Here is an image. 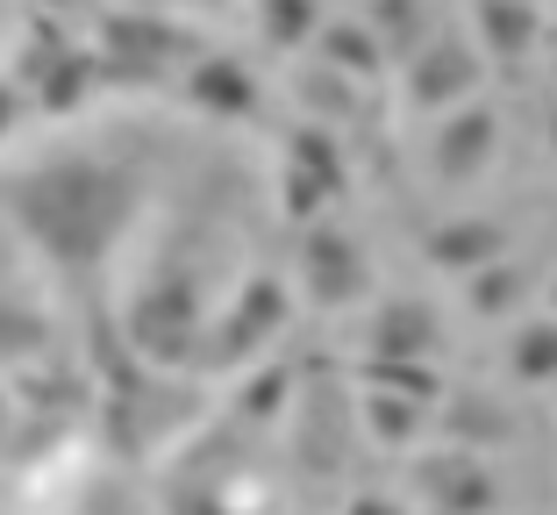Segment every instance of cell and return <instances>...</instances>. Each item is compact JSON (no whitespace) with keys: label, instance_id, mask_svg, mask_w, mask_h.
<instances>
[{"label":"cell","instance_id":"cell-1","mask_svg":"<svg viewBox=\"0 0 557 515\" xmlns=\"http://www.w3.org/2000/svg\"><path fill=\"white\" fill-rule=\"evenodd\" d=\"M129 216H136V180L122 165L72 158V165H50L22 186V222H29V236L50 258H65V266H94L100 250L122 236Z\"/></svg>","mask_w":557,"mask_h":515},{"label":"cell","instance_id":"cell-2","mask_svg":"<svg viewBox=\"0 0 557 515\" xmlns=\"http://www.w3.org/2000/svg\"><path fill=\"white\" fill-rule=\"evenodd\" d=\"M129 336L144 358H158V366H180V358H194L200 351V301L186 280H150L144 294H136L129 308Z\"/></svg>","mask_w":557,"mask_h":515},{"label":"cell","instance_id":"cell-3","mask_svg":"<svg viewBox=\"0 0 557 515\" xmlns=\"http://www.w3.org/2000/svg\"><path fill=\"white\" fill-rule=\"evenodd\" d=\"M278 322H286V286H278V280H250L244 294L230 301V316L214 322V336L200 344V366H214V372L244 366V358L278 330Z\"/></svg>","mask_w":557,"mask_h":515},{"label":"cell","instance_id":"cell-4","mask_svg":"<svg viewBox=\"0 0 557 515\" xmlns=\"http://www.w3.org/2000/svg\"><path fill=\"white\" fill-rule=\"evenodd\" d=\"M479 86V50L465 36H429L408 58V108H465Z\"/></svg>","mask_w":557,"mask_h":515},{"label":"cell","instance_id":"cell-5","mask_svg":"<svg viewBox=\"0 0 557 515\" xmlns=\"http://www.w3.org/2000/svg\"><path fill=\"white\" fill-rule=\"evenodd\" d=\"M108 50H115V72L150 79V72L194 58V36L172 29V22H158V15H115V22H108Z\"/></svg>","mask_w":557,"mask_h":515},{"label":"cell","instance_id":"cell-6","mask_svg":"<svg viewBox=\"0 0 557 515\" xmlns=\"http://www.w3.org/2000/svg\"><path fill=\"white\" fill-rule=\"evenodd\" d=\"M300 272H308V294L322 308H344V301L364 294V250L336 230H314L308 250H300Z\"/></svg>","mask_w":557,"mask_h":515},{"label":"cell","instance_id":"cell-7","mask_svg":"<svg viewBox=\"0 0 557 515\" xmlns=\"http://www.w3.org/2000/svg\"><path fill=\"white\" fill-rule=\"evenodd\" d=\"M186 94H194V108H208V115H258V79H250L236 58H200V65L186 72Z\"/></svg>","mask_w":557,"mask_h":515},{"label":"cell","instance_id":"cell-8","mask_svg":"<svg viewBox=\"0 0 557 515\" xmlns=\"http://www.w3.org/2000/svg\"><path fill=\"white\" fill-rule=\"evenodd\" d=\"M479 44H486V58H500V65H522L529 50H536V8L529 0H479Z\"/></svg>","mask_w":557,"mask_h":515},{"label":"cell","instance_id":"cell-9","mask_svg":"<svg viewBox=\"0 0 557 515\" xmlns=\"http://www.w3.org/2000/svg\"><path fill=\"white\" fill-rule=\"evenodd\" d=\"M486 158H493V115H486V108H465V115L443 122V136H436V172L450 186L472 180Z\"/></svg>","mask_w":557,"mask_h":515},{"label":"cell","instance_id":"cell-10","mask_svg":"<svg viewBox=\"0 0 557 515\" xmlns=\"http://www.w3.org/2000/svg\"><path fill=\"white\" fill-rule=\"evenodd\" d=\"M372 351L379 358H429L436 351V316L422 301H386L372 316Z\"/></svg>","mask_w":557,"mask_h":515},{"label":"cell","instance_id":"cell-11","mask_svg":"<svg viewBox=\"0 0 557 515\" xmlns=\"http://www.w3.org/2000/svg\"><path fill=\"white\" fill-rule=\"evenodd\" d=\"M422 494L436 501V508H493V480H486V466H472V458H429L422 466Z\"/></svg>","mask_w":557,"mask_h":515},{"label":"cell","instance_id":"cell-12","mask_svg":"<svg viewBox=\"0 0 557 515\" xmlns=\"http://www.w3.org/2000/svg\"><path fill=\"white\" fill-rule=\"evenodd\" d=\"M508 250V230L500 222H450V230L429 236V258H436L443 272H479L486 258H500Z\"/></svg>","mask_w":557,"mask_h":515},{"label":"cell","instance_id":"cell-13","mask_svg":"<svg viewBox=\"0 0 557 515\" xmlns=\"http://www.w3.org/2000/svg\"><path fill=\"white\" fill-rule=\"evenodd\" d=\"M322 36V58L336 72H358V79H372L379 65H386V44L372 36V22H329V29H314Z\"/></svg>","mask_w":557,"mask_h":515},{"label":"cell","instance_id":"cell-14","mask_svg":"<svg viewBox=\"0 0 557 515\" xmlns=\"http://www.w3.org/2000/svg\"><path fill=\"white\" fill-rule=\"evenodd\" d=\"M522 294H529V266H522V258H508V250L486 258V266L472 272V308H479V316H515Z\"/></svg>","mask_w":557,"mask_h":515},{"label":"cell","instance_id":"cell-15","mask_svg":"<svg viewBox=\"0 0 557 515\" xmlns=\"http://www.w3.org/2000/svg\"><path fill=\"white\" fill-rule=\"evenodd\" d=\"M508 366H515V380H529V387L557 380V316H536V322H522V330H515Z\"/></svg>","mask_w":557,"mask_h":515},{"label":"cell","instance_id":"cell-16","mask_svg":"<svg viewBox=\"0 0 557 515\" xmlns=\"http://www.w3.org/2000/svg\"><path fill=\"white\" fill-rule=\"evenodd\" d=\"M364 422H372L379 444H408V437L422 430V401L394 394V387H364Z\"/></svg>","mask_w":557,"mask_h":515},{"label":"cell","instance_id":"cell-17","mask_svg":"<svg viewBox=\"0 0 557 515\" xmlns=\"http://www.w3.org/2000/svg\"><path fill=\"white\" fill-rule=\"evenodd\" d=\"M364 387H394V394H414L422 408L443 394V380L422 366V358H379V351H372V366H364Z\"/></svg>","mask_w":557,"mask_h":515},{"label":"cell","instance_id":"cell-18","mask_svg":"<svg viewBox=\"0 0 557 515\" xmlns=\"http://www.w3.org/2000/svg\"><path fill=\"white\" fill-rule=\"evenodd\" d=\"M364 22H372V36L386 50H414V44H422V0H372V15H364Z\"/></svg>","mask_w":557,"mask_h":515},{"label":"cell","instance_id":"cell-19","mask_svg":"<svg viewBox=\"0 0 557 515\" xmlns=\"http://www.w3.org/2000/svg\"><path fill=\"white\" fill-rule=\"evenodd\" d=\"M314 0H264V36H272L278 50H294V44H308L314 36Z\"/></svg>","mask_w":557,"mask_h":515},{"label":"cell","instance_id":"cell-20","mask_svg":"<svg viewBox=\"0 0 557 515\" xmlns=\"http://www.w3.org/2000/svg\"><path fill=\"white\" fill-rule=\"evenodd\" d=\"M294 165L314 172L329 194H344V158H336V144H329L322 130H300V136H294Z\"/></svg>","mask_w":557,"mask_h":515},{"label":"cell","instance_id":"cell-21","mask_svg":"<svg viewBox=\"0 0 557 515\" xmlns=\"http://www.w3.org/2000/svg\"><path fill=\"white\" fill-rule=\"evenodd\" d=\"M0 122H15V94L8 86H0Z\"/></svg>","mask_w":557,"mask_h":515},{"label":"cell","instance_id":"cell-22","mask_svg":"<svg viewBox=\"0 0 557 515\" xmlns=\"http://www.w3.org/2000/svg\"><path fill=\"white\" fill-rule=\"evenodd\" d=\"M550 150H557V100H550Z\"/></svg>","mask_w":557,"mask_h":515},{"label":"cell","instance_id":"cell-23","mask_svg":"<svg viewBox=\"0 0 557 515\" xmlns=\"http://www.w3.org/2000/svg\"><path fill=\"white\" fill-rule=\"evenodd\" d=\"M550 308H557V272H550Z\"/></svg>","mask_w":557,"mask_h":515},{"label":"cell","instance_id":"cell-24","mask_svg":"<svg viewBox=\"0 0 557 515\" xmlns=\"http://www.w3.org/2000/svg\"><path fill=\"white\" fill-rule=\"evenodd\" d=\"M200 8H214V0H200Z\"/></svg>","mask_w":557,"mask_h":515}]
</instances>
